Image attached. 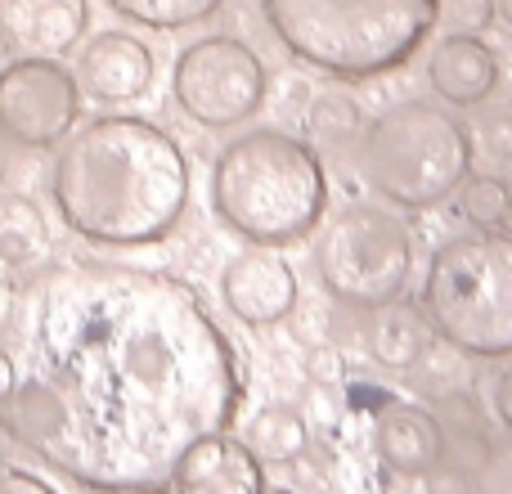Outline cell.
Here are the masks:
<instances>
[{
	"label": "cell",
	"instance_id": "obj_1",
	"mask_svg": "<svg viewBox=\"0 0 512 494\" xmlns=\"http://www.w3.org/2000/svg\"><path fill=\"white\" fill-rule=\"evenodd\" d=\"M0 427L95 494H162L203 436L230 432L248 373L194 283L99 256L45 261L9 310Z\"/></svg>",
	"mask_w": 512,
	"mask_h": 494
},
{
	"label": "cell",
	"instance_id": "obj_2",
	"mask_svg": "<svg viewBox=\"0 0 512 494\" xmlns=\"http://www.w3.org/2000/svg\"><path fill=\"white\" fill-rule=\"evenodd\" d=\"M50 198L77 239L113 252L153 247L185 221L189 158L149 117L104 113L59 149Z\"/></svg>",
	"mask_w": 512,
	"mask_h": 494
},
{
	"label": "cell",
	"instance_id": "obj_3",
	"mask_svg": "<svg viewBox=\"0 0 512 494\" xmlns=\"http://www.w3.org/2000/svg\"><path fill=\"white\" fill-rule=\"evenodd\" d=\"M212 212L252 247H288L319 230L328 216V171L315 144L256 126L216 153Z\"/></svg>",
	"mask_w": 512,
	"mask_h": 494
},
{
	"label": "cell",
	"instance_id": "obj_4",
	"mask_svg": "<svg viewBox=\"0 0 512 494\" xmlns=\"http://www.w3.org/2000/svg\"><path fill=\"white\" fill-rule=\"evenodd\" d=\"M261 18L297 63L364 86L432 41L441 0H261Z\"/></svg>",
	"mask_w": 512,
	"mask_h": 494
},
{
	"label": "cell",
	"instance_id": "obj_5",
	"mask_svg": "<svg viewBox=\"0 0 512 494\" xmlns=\"http://www.w3.org/2000/svg\"><path fill=\"white\" fill-rule=\"evenodd\" d=\"M472 158V131L432 99H400L360 135V180L400 212H427L454 198Z\"/></svg>",
	"mask_w": 512,
	"mask_h": 494
},
{
	"label": "cell",
	"instance_id": "obj_6",
	"mask_svg": "<svg viewBox=\"0 0 512 494\" xmlns=\"http://www.w3.org/2000/svg\"><path fill=\"white\" fill-rule=\"evenodd\" d=\"M432 333L468 360H512V230L445 239L418 292Z\"/></svg>",
	"mask_w": 512,
	"mask_h": 494
},
{
	"label": "cell",
	"instance_id": "obj_7",
	"mask_svg": "<svg viewBox=\"0 0 512 494\" xmlns=\"http://www.w3.org/2000/svg\"><path fill=\"white\" fill-rule=\"evenodd\" d=\"M414 230L396 212L351 203L319 221L315 274L337 306L378 310L405 297L414 279Z\"/></svg>",
	"mask_w": 512,
	"mask_h": 494
},
{
	"label": "cell",
	"instance_id": "obj_8",
	"mask_svg": "<svg viewBox=\"0 0 512 494\" xmlns=\"http://www.w3.org/2000/svg\"><path fill=\"white\" fill-rule=\"evenodd\" d=\"M171 99L189 122L207 131H234L252 122L270 99V68L248 41L230 32L198 36L176 54Z\"/></svg>",
	"mask_w": 512,
	"mask_h": 494
},
{
	"label": "cell",
	"instance_id": "obj_9",
	"mask_svg": "<svg viewBox=\"0 0 512 494\" xmlns=\"http://www.w3.org/2000/svg\"><path fill=\"white\" fill-rule=\"evenodd\" d=\"M77 117L81 86L63 63L23 54L0 68V131L18 149H54L72 135Z\"/></svg>",
	"mask_w": 512,
	"mask_h": 494
},
{
	"label": "cell",
	"instance_id": "obj_10",
	"mask_svg": "<svg viewBox=\"0 0 512 494\" xmlns=\"http://www.w3.org/2000/svg\"><path fill=\"white\" fill-rule=\"evenodd\" d=\"M221 301L239 324L274 328L297 315V270L279 256V247H243L221 270Z\"/></svg>",
	"mask_w": 512,
	"mask_h": 494
},
{
	"label": "cell",
	"instance_id": "obj_11",
	"mask_svg": "<svg viewBox=\"0 0 512 494\" xmlns=\"http://www.w3.org/2000/svg\"><path fill=\"white\" fill-rule=\"evenodd\" d=\"M72 77L99 104H131L153 86V50L131 32H99L81 45Z\"/></svg>",
	"mask_w": 512,
	"mask_h": 494
},
{
	"label": "cell",
	"instance_id": "obj_12",
	"mask_svg": "<svg viewBox=\"0 0 512 494\" xmlns=\"http://www.w3.org/2000/svg\"><path fill=\"white\" fill-rule=\"evenodd\" d=\"M373 454L391 477L423 481L441 468L445 459V427L432 409L387 400L373 418Z\"/></svg>",
	"mask_w": 512,
	"mask_h": 494
},
{
	"label": "cell",
	"instance_id": "obj_13",
	"mask_svg": "<svg viewBox=\"0 0 512 494\" xmlns=\"http://www.w3.org/2000/svg\"><path fill=\"white\" fill-rule=\"evenodd\" d=\"M176 494H265V463L230 432L189 445L171 477Z\"/></svg>",
	"mask_w": 512,
	"mask_h": 494
},
{
	"label": "cell",
	"instance_id": "obj_14",
	"mask_svg": "<svg viewBox=\"0 0 512 494\" xmlns=\"http://www.w3.org/2000/svg\"><path fill=\"white\" fill-rule=\"evenodd\" d=\"M499 54L481 36H450L427 54V86L445 108H481L499 90Z\"/></svg>",
	"mask_w": 512,
	"mask_h": 494
},
{
	"label": "cell",
	"instance_id": "obj_15",
	"mask_svg": "<svg viewBox=\"0 0 512 494\" xmlns=\"http://www.w3.org/2000/svg\"><path fill=\"white\" fill-rule=\"evenodd\" d=\"M90 0H0V41L18 54H63L86 36Z\"/></svg>",
	"mask_w": 512,
	"mask_h": 494
},
{
	"label": "cell",
	"instance_id": "obj_16",
	"mask_svg": "<svg viewBox=\"0 0 512 494\" xmlns=\"http://www.w3.org/2000/svg\"><path fill=\"white\" fill-rule=\"evenodd\" d=\"M364 315H369L364 346H369V360L378 369L409 373L423 364L427 346H432V324H427L423 306L414 297H396L378 310H364Z\"/></svg>",
	"mask_w": 512,
	"mask_h": 494
},
{
	"label": "cell",
	"instance_id": "obj_17",
	"mask_svg": "<svg viewBox=\"0 0 512 494\" xmlns=\"http://www.w3.org/2000/svg\"><path fill=\"white\" fill-rule=\"evenodd\" d=\"M50 221L41 203L18 189H0V265L9 270H36L50 256Z\"/></svg>",
	"mask_w": 512,
	"mask_h": 494
},
{
	"label": "cell",
	"instance_id": "obj_18",
	"mask_svg": "<svg viewBox=\"0 0 512 494\" xmlns=\"http://www.w3.org/2000/svg\"><path fill=\"white\" fill-rule=\"evenodd\" d=\"M243 441H248V450L261 463L283 468V463H297L301 454L310 450V423H306V414L292 405H265L248 418Z\"/></svg>",
	"mask_w": 512,
	"mask_h": 494
},
{
	"label": "cell",
	"instance_id": "obj_19",
	"mask_svg": "<svg viewBox=\"0 0 512 494\" xmlns=\"http://www.w3.org/2000/svg\"><path fill=\"white\" fill-rule=\"evenodd\" d=\"M454 212L472 230H508L512 225L508 176H499V171H468V180L454 189Z\"/></svg>",
	"mask_w": 512,
	"mask_h": 494
},
{
	"label": "cell",
	"instance_id": "obj_20",
	"mask_svg": "<svg viewBox=\"0 0 512 494\" xmlns=\"http://www.w3.org/2000/svg\"><path fill=\"white\" fill-rule=\"evenodd\" d=\"M364 108L355 95L346 90H324V95L310 99L306 108V135L310 144H324V149H346L364 135Z\"/></svg>",
	"mask_w": 512,
	"mask_h": 494
},
{
	"label": "cell",
	"instance_id": "obj_21",
	"mask_svg": "<svg viewBox=\"0 0 512 494\" xmlns=\"http://www.w3.org/2000/svg\"><path fill=\"white\" fill-rule=\"evenodd\" d=\"M225 0H108V9L149 32H180V27L207 23Z\"/></svg>",
	"mask_w": 512,
	"mask_h": 494
},
{
	"label": "cell",
	"instance_id": "obj_22",
	"mask_svg": "<svg viewBox=\"0 0 512 494\" xmlns=\"http://www.w3.org/2000/svg\"><path fill=\"white\" fill-rule=\"evenodd\" d=\"M472 494H512V432L490 436L472 468Z\"/></svg>",
	"mask_w": 512,
	"mask_h": 494
},
{
	"label": "cell",
	"instance_id": "obj_23",
	"mask_svg": "<svg viewBox=\"0 0 512 494\" xmlns=\"http://www.w3.org/2000/svg\"><path fill=\"white\" fill-rule=\"evenodd\" d=\"M495 0H441V18L450 36H481L495 27Z\"/></svg>",
	"mask_w": 512,
	"mask_h": 494
},
{
	"label": "cell",
	"instance_id": "obj_24",
	"mask_svg": "<svg viewBox=\"0 0 512 494\" xmlns=\"http://www.w3.org/2000/svg\"><path fill=\"white\" fill-rule=\"evenodd\" d=\"M301 373H306L315 387H337L346 378V355L337 342H310L301 351Z\"/></svg>",
	"mask_w": 512,
	"mask_h": 494
},
{
	"label": "cell",
	"instance_id": "obj_25",
	"mask_svg": "<svg viewBox=\"0 0 512 494\" xmlns=\"http://www.w3.org/2000/svg\"><path fill=\"white\" fill-rule=\"evenodd\" d=\"M472 140H481V153H486L490 162H499V167H512V113L481 117V131L472 135Z\"/></svg>",
	"mask_w": 512,
	"mask_h": 494
},
{
	"label": "cell",
	"instance_id": "obj_26",
	"mask_svg": "<svg viewBox=\"0 0 512 494\" xmlns=\"http://www.w3.org/2000/svg\"><path fill=\"white\" fill-rule=\"evenodd\" d=\"M0 494H54V486L23 468H0Z\"/></svg>",
	"mask_w": 512,
	"mask_h": 494
},
{
	"label": "cell",
	"instance_id": "obj_27",
	"mask_svg": "<svg viewBox=\"0 0 512 494\" xmlns=\"http://www.w3.org/2000/svg\"><path fill=\"white\" fill-rule=\"evenodd\" d=\"M490 405H495V418L504 423V432H512V364L499 369L495 391H490Z\"/></svg>",
	"mask_w": 512,
	"mask_h": 494
},
{
	"label": "cell",
	"instance_id": "obj_28",
	"mask_svg": "<svg viewBox=\"0 0 512 494\" xmlns=\"http://www.w3.org/2000/svg\"><path fill=\"white\" fill-rule=\"evenodd\" d=\"M14 382H18V369H14V355L0 346V405L14 396Z\"/></svg>",
	"mask_w": 512,
	"mask_h": 494
},
{
	"label": "cell",
	"instance_id": "obj_29",
	"mask_svg": "<svg viewBox=\"0 0 512 494\" xmlns=\"http://www.w3.org/2000/svg\"><path fill=\"white\" fill-rule=\"evenodd\" d=\"M9 171H14V140H9V135L0 131V185H5Z\"/></svg>",
	"mask_w": 512,
	"mask_h": 494
},
{
	"label": "cell",
	"instance_id": "obj_30",
	"mask_svg": "<svg viewBox=\"0 0 512 494\" xmlns=\"http://www.w3.org/2000/svg\"><path fill=\"white\" fill-rule=\"evenodd\" d=\"M495 14L499 18H504V23L512 27V0H495Z\"/></svg>",
	"mask_w": 512,
	"mask_h": 494
},
{
	"label": "cell",
	"instance_id": "obj_31",
	"mask_svg": "<svg viewBox=\"0 0 512 494\" xmlns=\"http://www.w3.org/2000/svg\"><path fill=\"white\" fill-rule=\"evenodd\" d=\"M265 494H292V490H279V486H265Z\"/></svg>",
	"mask_w": 512,
	"mask_h": 494
},
{
	"label": "cell",
	"instance_id": "obj_32",
	"mask_svg": "<svg viewBox=\"0 0 512 494\" xmlns=\"http://www.w3.org/2000/svg\"><path fill=\"white\" fill-rule=\"evenodd\" d=\"M5 54H9V45H5V41H0V63H5Z\"/></svg>",
	"mask_w": 512,
	"mask_h": 494
},
{
	"label": "cell",
	"instance_id": "obj_33",
	"mask_svg": "<svg viewBox=\"0 0 512 494\" xmlns=\"http://www.w3.org/2000/svg\"><path fill=\"white\" fill-rule=\"evenodd\" d=\"M0 306H5V288H0Z\"/></svg>",
	"mask_w": 512,
	"mask_h": 494
},
{
	"label": "cell",
	"instance_id": "obj_34",
	"mask_svg": "<svg viewBox=\"0 0 512 494\" xmlns=\"http://www.w3.org/2000/svg\"><path fill=\"white\" fill-rule=\"evenodd\" d=\"M508 185H512V167H508Z\"/></svg>",
	"mask_w": 512,
	"mask_h": 494
}]
</instances>
